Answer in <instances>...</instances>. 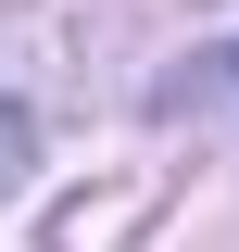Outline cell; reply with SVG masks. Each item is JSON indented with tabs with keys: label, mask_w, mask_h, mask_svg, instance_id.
Here are the masks:
<instances>
[{
	"label": "cell",
	"mask_w": 239,
	"mask_h": 252,
	"mask_svg": "<svg viewBox=\"0 0 239 252\" xmlns=\"http://www.w3.org/2000/svg\"><path fill=\"white\" fill-rule=\"evenodd\" d=\"M26 164H38V139H26V101H13V89H0V189H13V177H26Z\"/></svg>",
	"instance_id": "6da1fadb"
}]
</instances>
